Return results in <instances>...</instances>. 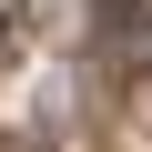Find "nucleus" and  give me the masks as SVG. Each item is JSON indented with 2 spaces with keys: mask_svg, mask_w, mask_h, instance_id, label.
<instances>
[{
  "mask_svg": "<svg viewBox=\"0 0 152 152\" xmlns=\"http://www.w3.org/2000/svg\"><path fill=\"white\" fill-rule=\"evenodd\" d=\"M91 20H102V31H112V41L132 51V61L152 51V20H142V0H91Z\"/></svg>",
  "mask_w": 152,
  "mask_h": 152,
  "instance_id": "f257e3e1",
  "label": "nucleus"
},
{
  "mask_svg": "<svg viewBox=\"0 0 152 152\" xmlns=\"http://www.w3.org/2000/svg\"><path fill=\"white\" fill-rule=\"evenodd\" d=\"M0 51H10V20H0Z\"/></svg>",
  "mask_w": 152,
  "mask_h": 152,
  "instance_id": "f03ea898",
  "label": "nucleus"
}]
</instances>
